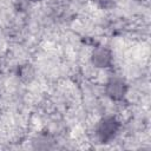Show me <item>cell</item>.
Listing matches in <instances>:
<instances>
[{
	"label": "cell",
	"instance_id": "5b68a950",
	"mask_svg": "<svg viewBox=\"0 0 151 151\" xmlns=\"http://www.w3.org/2000/svg\"><path fill=\"white\" fill-rule=\"evenodd\" d=\"M31 1H39V0H31Z\"/></svg>",
	"mask_w": 151,
	"mask_h": 151
},
{
	"label": "cell",
	"instance_id": "6da1fadb",
	"mask_svg": "<svg viewBox=\"0 0 151 151\" xmlns=\"http://www.w3.org/2000/svg\"><path fill=\"white\" fill-rule=\"evenodd\" d=\"M118 129L119 123L113 117H106L99 122L97 126V136L103 143H105L114 137Z\"/></svg>",
	"mask_w": 151,
	"mask_h": 151
},
{
	"label": "cell",
	"instance_id": "3957f363",
	"mask_svg": "<svg viewBox=\"0 0 151 151\" xmlns=\"http://www.w3.org/2000/svg\"><path fill=\"white\" fill-rule=\"evenodd\" d=\"M92 63L97 67H109L112 63V54L106 47H97L92 53Z\"/></svg>",
	"mask_w": 151,
	"mask_h": 151
},
{
	"label": "cell",
	"instance_id": "7a4b0ae2",
	"mask_svg": "<svg viewBox=\"0 0 151 151\" xmlns=\"http://www.w3.org/2000/svg\"><path fill=\"white\" fill-rule=\"evenodd\" d=\"M106 93L112 100H120L126 93V84L119 77H112L106 83Z\"/></svg>",
	"mask_w": 151,
	"mask_h": 151
},
{
	"label": "cell",
	"instance_id": "277c9868",
	"mask_svg": "<svg viewBox=\"0 0 151 151\" xmlns=\"http://www.w3.org/2000/svg\"><path fill=\"white\" fill-rule=\"evenodd\" d=\"M99 5H101V6H109L111 2H112V0H96Z\"/></svg>",
	"mask_w": 151,
	"mask_h": 151
}]
</instances>
